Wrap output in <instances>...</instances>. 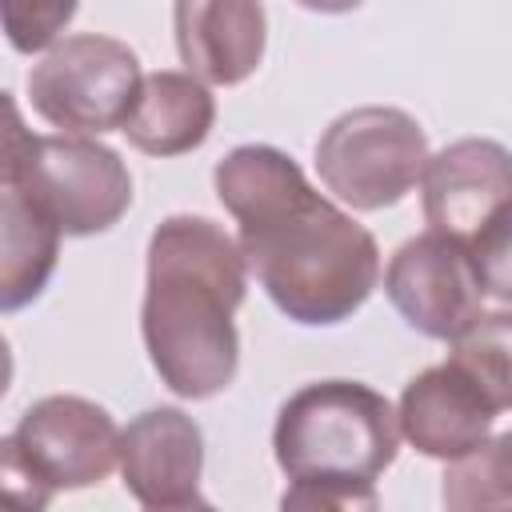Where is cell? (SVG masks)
Listing matches in <instances>:
<instances>
[{
    "mask_svg": "<svg viewBox=\"0 0 512 512\" xmlns=\"http://www.w3.org/2000/svg\"><path fill=\"white\" fill-rule=\"evenodd\" d=\"M384 292L396 312L432 340H452L492 300L468 248L432 228L396 248L384 272Z\"/></svg>",
    "mask_w": 512,
    "mask_h": 512,
    "instance_id": "ba28073f",
    "label": "cell"
},
{
    "mask_svg": "<svg viewBox=\"0 0 512 512\" xmlns=\"http://www.w3.org/2000/svg\"><path fill=\"white\" fill-rule=\"evenodd\" d=\"M216 100L192 72H152L120 124L132 148L148 156H184L200 148L212 132Z\"/></svg>",
    "mask_w": 512,
    "mask_h": 512,
    "instance_id": "4fadbf2b",
    "label": "cell"
},
{
    "mask_svg": "<svg viewBox=\"0 0 512 512\" xmlns=\"http://www.w3.org/2000/svg\"><path fill=\"white\" fill-rule=\"evenodd\" d=\"M272 448L288 480L376 484V476L396 460L400 428L392 404L376 388L356 380H320L280 404Z\"/></svg>",
    "mask_w": 512,
    "mask_h": 512,
    "instance_id": "3957f363",
    "label": "cell"
},
{
    "mask_svg": "<svg viewBox=\"0 0 512 512\" xmlns=\"http://www.w3.org/2000/svg\"><path fill=\"white\" fill-rule=\"evenodd\" d=\"M248 268L236 240L204 216H168L148 240L140 332L152 368L184 400L224 392L240 364L236 308Z\"/></svg>",
    "mask_w": 512,
    "mask_h": 512,
    "instance_id": "7a4b0ae2",
    "label": "cell"
},
{
    "mask_svg": "<svg viewBox=\"0 0 512 512\" xmlns=\"http://www.w3.org/2000/svg\"><path fill=\"white\" fill-rule=\"evenodd\" d=\"M116 468L136 504L152 512L204 504L200 468H204V436L192 416L180 408H148L124 432L116 448Z\"/></svg>",
    "mask_w": 512,
    "mask_h": 512,
    "instance_id": "8fae6325",
    "label": "cell"
},
{
    "mask_svg": "<svg viewBox=\"0 0 512 512\" xmlns=\"http://www.w3.org/2000/svg\"><path fill=\"white\" fill-rule=\"evenodd\" d=\"M424 216L432 232L456 240L476 260L492 304H508V204L512 160L496 140H456L420 168Z\"/></svg>",
    "mask_w": 512,
    "mask_h": 512,
    "instance_id": "277c9868",
    "label": "cell"
},
{
    "mask_svg": "<svg viewBox=\"0 0 512 512\" xmlns=\"http://www.w3.org/2000/svg\"><path fill=\"white\" fill-rule=\"evenodd\" d=\"M36 140L16 108V100L0 88V188H16L36 156Z\"/></svg>",
    "mask_w": 512,
    "mask_h": 512,
    "instance_id": "d6986e66",
    "label": "cell"
},
{
    "mask_svg": "<svg viewBox=\"0 0 512 512\" xmlns=\"http://www.w3.org/2000/svg\"><path fill=\"white\" fill-rule=\"evenodd\" d=\"M296 4H304V8H312V12H352V8H360L364 0H296Z\"/></svg>",
    "mask_w": 512,
    "mask_h": 512,
    "instance_id": "ffe728a7",
    "label": "cell"
},
{
    "mask_svg": "<svg viewBox=\"0 0 512 512\" xmlns=\"http://www.w3.org/2000/svg\"><path fill=\"white\" fill-rule=\"evenodd\" d=\"M236 216V248L272 304L296 324L348 320L380 280V248L364 224L324 200L292 156L240 144L212 172Z\"/></svg>",
    "mask_w": 512,
    "mask_h": 512,
    "instance_id": "6da1fadb",
    "label": "cell"
},
{
    "mask_svg": "<svg viewBox=\"0 0 512 512\" xmlns=\"http://www.w3.org/2000/svg\"><path fill=\"white\" fill-rule=\"evenodd\" d=\"M504 412L508 404L496 392H488L456 360H444L404 384L396 428L416 452L432 460H456L480 448Z\"/></svg>",
    "mask_w": 512,
    "mask_h": 512,
    "instance_id": "9c48e42d",
    "label": "cell"
},
{
    "mask_svg": "<svg viewBox=\"0 0 512 512\" xmlns=\"http://www.w3.org/2000/svg\"><path fill=\"white\" fill-rule=\"evenodd\" d=\"M428 160V136L404 108H352L316 140V172L332 196L360 212L392 208L412 192Z\"/></svg>",
    "mask_w": 512,
    "mask_h": 512,
    "instance_id": "5b68a950",
    "label": "cell"
},
{
    "mask_svg": "<svg viewBox=\"0 0 512 512\" xmlns=\"http://www.w3.org/2000/svg\"><path fill=\"white\" fill-rule=\"evenodd\" d=\"M52 504V488L32 468L16 436H0V512H40Z\"/></svg>",
    "mask_w": 512,
    "mask_h": 512,
    "instance_id": "e0dca14e",
    "label": "cell"
},
{
    "mask_svg": "<svg viewBox=\"0 0 512 512\" xmlns=\"http://www.w3.org/2000/svg\"><path fill=\"white\" fill-rule=\"evenodd\" d=\"M284 508H308V512H356V508H376L380 496L372 484H328V480H292V488L280 500Z\"/></svg>",
    "mask_w": 512,
    "mask_h": 512,
    "instance_id": "ac0fdd59",
    "label": "cell"
},
{
    "mask_svg": "<svg viewBox=\"0 0 512 512\" xmlns=\"http://www.w3.org/2000/svg\"><path fill=\"white\" fill-rule=\"evenodd\" d=\"M80 0H0V28L24 56L44 52L72 24Z\"/></svg>",
    "mask_w": 512,
    "mask_h": 512,
    "instance_id": "2e32d148",
    "label": "cell"
},
{
    "mask_svg": "<svg viewBox=\"0 0 512 512\" xmlns=\"http://www.w3.org/2000/svg\"><path fill=\"white\" fill-rule=\"evenodd\" d=\"M12 436L52 492L100 484L116 468L120 428L96 400L84 396L36 400Z\"/></svg>",
    "mask_w": 512,
    "mask_h": 512,
    "instance_id": "30bf717a",
    "label": "cell"
},
{
    "mask_svg": "<svg viewBox=\"0 0 512 512\" xmlns=\"http://www.w3.org/2000/svg\"><path fill=\"white\" fill-rule=\"evenodd\" d=\"M508 448H512V436L500 432V436H488L480 448L448 460L452 468L444 472V504L448 508L508 504V480H512Z\"/></svg>",
    "mask_w": 512,
    "mask_h": 512,
    "instance_id": "9a60e30c",
    "label": "cell"
},
{
    "mask_svg": "<svg viewBox=\"0 0 512 512\" xmlns=\"http://www.w3.org/2000/svg\"><path fill=\"white\" fill-rule=\"evenodd\" d=\"M140 80V60L128 44L80 32L52 44V52L28 72V96L52 128L100 136L124 124Z\"/></svg>",
    "mask_w": 512,
    "mask_h": 512,
    "instance_id": "8992f818",
    "label": "cell"
},
{
    "mask_svg": "<svg viewBox=\"0 0 512 512\" xmlns=\"http://www.w3.org/2000/svg\"><path fill=\"white\" fill-rule=\"evenodd\" d=\"M8 384H12V348H8V340L0 336V400H4Z\"/></svg>",
    "mask_w": 512,
    "mask_h": 512,
    "instance_id": "44dd1931",
    "label": "cell"
},
{
    "mask_svg": "<svg viewBox=\"0 0 512 512\" xmlns=\"http://www.w3.org/2000/svg\"><path fill=\"white\" fill-rule=\"evenodd\" d=\"M176 48L204 84H240L264 60L268 20L260 0H176Z\"/></svg>",
    "mask_w": 512,
    "mask_h": 512,
    "instance_id": "7c38bea8",
    "label": "cell"
},
{
    "mask_svg": "<svg viewBox=\"0 0 512 512\" xmlns=\"http://www.w3.org/2000/svg\"><path fill=\"white\" fill-rule=\"evenodd\" d=\"M60 260L56 224L16 188H0V312L28 308Z\"/></svg>",
    "mask_w": 512,
    "mask_h": 512,
    "instance_id": "5bb4252c",
    "label": "cell"
},
{
    "mask_svg": "<svg viewBox=\"0 0 512 512\" xmlns=\"http://www.w3.org/2000/svg\"><path fill=\"white\" fill-rule=\"evenodd\" d=\"M64 236L108 232L132 204V176L124 160L88 136H40L36 156L16 184Z\"/></svg>",
    "mask_w": 512,
    "mask_h": 512,
    "instance_id": "52a82bcc",
    "label": "cell"
}]
</instances>
